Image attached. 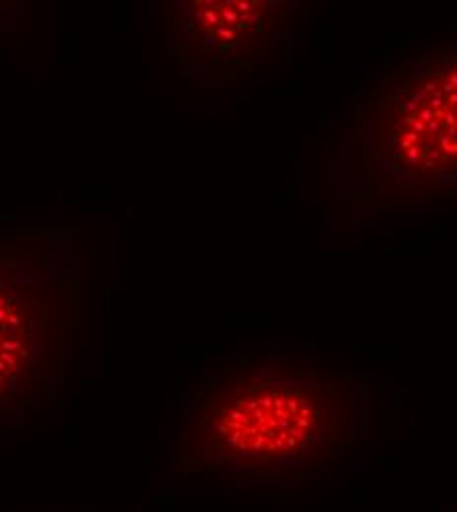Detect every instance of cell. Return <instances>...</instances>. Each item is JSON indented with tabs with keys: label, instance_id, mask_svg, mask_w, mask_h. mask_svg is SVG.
<instances>
[{
	"label": "cell",
	"instance_id": "1",
	"mask_svg": "<svg viewBox=\"0 0 457 512\" xmlns=\"http://www.w3.org/2000/svg\"><path fill=\"white\" fill-rule=\"evenodd\" d=\"M361 396L308 357H251L205 369L176 414V465L194 475H306L355 448Z\"/></svg>",
	"mask_w": 457,
	"mask_h": 512
},
{
	"label": "cell",
	"instance_id": "2",
	"mask_svg": "<svg viewBox=\"0 0 457 512\" xmlns=\"http://www.w3.org/2000/svg\"><path fill=\"white\" fill-rule=\"evenodd\" d=\"M73 268L44 237L0 243V428L46 410L73 371Z\"/></svg>",
	"mask_w": 457,
	"mask_h": 512
},
{
	"label": "cell",
	"instance_id": "3",
	"mask_svg": "<svg viewBox=\"0 0 457 512\" xmlns=\"http://www.w3.org/2000/svg\"><path fill=\"white\" fill-rule=\"evenodd\" d=\"M396 152L422 172L457 160V65L430 71L406 89L394 130Z\"/></svg>",
	"mask_w": 457,
	"mask_h": 512
},
{
	"label": "cell",
	"instance_id": "4",
	"mask_svg": "<svg viewBox=\"0 0 457 512\" xmlns=\"http://www.w3.org/2000/svg\"><path fill=\"white\" fill-rule=\"evenodd\" d=\"M276 12L268 2H188L182 34L201 60L239 62L274 40Z\"/></svg>",
	"mask_w": 457,
	"mask_h": 512
}]
</instances>
